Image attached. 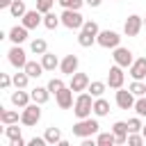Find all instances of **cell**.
<instances>
[{
    "label": "cell",
    "mask_w": 146,
    "mask_h": 146,
    "mask_svg": "<svg viewBox=\"0 0 146 146\" xmlns=\"http://www.w3.org/2000/svg\"><path fill=\"white\" fill-rule=\"evenodd\" d=\"M94 96L89 94V91H80L78 96H75V103H73V114L78 116V119H87V116H91L94 114Z\"/></svg>",
    "instance_id": "1"
},
{
    "label": "cell",
    "mask_w": 146,
    "mask_h": 146,
    "mask_svg": "<svg viewBox=\"0 0 146 146\" xmlns=\"http://www.w3.org/2000/svg\"><path fill=\"white\" fill-rule=\"evenodd\" d=\"M71 130H73V135H75V137L84 139V137H94V135H98L100 125H98V121H96V119L87 116V119H78V123H75Z\"/></svg>",
    "instance_id": "2"
},
{
    "label": "cell",
    "mask_w": 146,
    "mask_h": 146,
    "mask_svg": "<svg viewBox=\"0 0 146 146\" xmlns=\"http://www.w3.org/2000/svg\"><path fill=\"white\" fill-rule=\"evenodd\" d=\"M62 25L68 30H82L84 25V16L80 14V9H62Z\"/></svg>",
    "instance_id": "3"
},
{
    "label": "cell",
    "mask_w": 146,
    "mask_h": 146,
    "mask_svg": "<svg viewBox=\"0 0 146 146\" xmlns=\"http://www.w3.org/2000/svg\"><path fill=\"white\" fill-rule=\"evenodd\" d=\"M39 121H41V105L32 100L30 105L23 107V112H21V123L27 125V128H32V125H36Z\"/></svg>",
    "instance_id": "4"
},
{
    "label": "cell",
    "mask_w": 146,
    "mask_h": 146,
    "mask_svg": "<svg viewBox=\"0 0 146 146\" xmlns=\"http://www.w3.org/2000/svg\"><path fill=\"white\" fill-rule=\"evenodd\" d=\"M96 43L100 46V48H116V46H121V34L119 32H114V30H100L98 32V39H96Z\"/></svg>",
    "instance_id": "5"
},
{
    "label": "cell",
    "mask_w": 146,
    "mask_h": 146,
    "mask_svg": "<svg viewBox=\"0 0 146 146\" xmlns=\"http://www.w3.org/2000/svg\"><path fill=\"white\" fill-rule=\"evenodd\" d=\"M7 59H9V64H11L14 68H25V64H27V52H25L18 43H14V46L9 48V52H7Z\"/></svg>",
    "instance_id": "6"
},
{
    "label": "cell",
    "mask_w": 146,
    "mask_h": 146,
    "mask_svg": "<svg viewBox=\"0 0 146 146\" xmlns=\"http://www.w3.org/2000/svg\"><path fill=\"white\" fill-rule=\"evenodd\" d=\"M123 82H125V73H123V66H119V64L110 66V73H107V87L116 91V89H121V87H123Z\"/></svg>",
    "instance_id": "7"
},
{
    "label": "cell",
    "mask_w": 146,
    "mask_h": 146,
    "mask_svg": "<svg viewBox=\"0 0 146 146\" xmlns=\"http://www.w3.org/2000/svg\"><path fill=\"white\" fill-rule=\"evenodd\" d=\"M141 27H144V18L137 16V14H130L125 18V23H123V34L125 36H137L141 32Z\"/></svg>",
    "instance_id": "8"
},
{
    "label": "cell",
    "mask_w": 146,
    "mask_h": 146,
    "mask_svg": "<svg viewBox=\"0 0 146 146\" xmlns=\"http://www.w3.org/2000/svg\"><path fill=\"white\" fill-rule=\"evenodd\" d=\"M112 59H114V64H119V66H123V68H130V64L135 62L132 50H130V48H123V46H116V48H114Z\"/></svg>",
    "instance_id": "9"
},
{
    "label": "cell",
    "mask_w": 146,
    "mask_h": 146,
    "mask_svg": "<svg viewBox=\"0 0 146 146\" xmlns=\"http://www.w3.org/2000/svg\"><path fill=\"white\" fill-rule=\"evenodd\" d=\"M114 100H116V105L121 107V110H132L135 107V100H137V96L130 91V89H116V96H114Z\"/></svg>",
    "instance_id": "10"
},
{
    "label": "cell",
    "mask_w": 146,
    "mask_h": 146,
    "mask_svg": "<svg viewBox=\"0 0 146 146\" xmlns=\"http://www.w3.org/2000/svg\"><path fill=\"white\" fill-rule=\"evenodd\" d=\"M21 23H23L27 30H36L39 25H43V14H41L36 7H34V9H27L25 16L21 18Z\"/></svg>",
    "instance_id": "11"
},
{
    "label": "cell",
    "mask_w": 146,
    "mask_h": 146,
    "mask_svg": "<svg viewBox=\"0 0 146 146\" xmlns=\"http://www.w3.org/2000/svg\"><path fill=\"white\" fill-rule=\"evenodd\" d=\"M55 103L59 105V110H71L73 107V103H75V98H73V89L66 84L64 89H59L57 94H55Z\"/></svg>",
    "instance_id": "12"
},
{
    "label": "cell",
    "mask_w": 146,
    "mask_h": 146,
    "mask_svg": "<svg viewBox=\"0 0 146 146\" xmlns=\"http://www.w3.org/2000/svg\"><path fill=\"white\" fill-rule=\"evenodd\" d=\"M89 75L87 73H80V71H75L73 75H71V82H68V87L75 91V94H80V91H87L89 89Z\"/></svg>",
    "instance_id": "13"
},
{
    "label": "cell",
    "mask_w": 146,
    "mask_h": 146,
    "mask_svg": "<svg viewBox=\"0 0 146 146\" xmlns=\"http://www.w3.org/2000/svg\"><path fill=\"white\" fill-rule=\"evenodd\" d=\"M132 80H146V57H137L128 68Z\"/></svg>",
    "instance_id": "14"
},
{
    "label": "cell",
    "mask_w": 146,
    "mask_h": 146,
    "mask_svg": "<svg viewBox=\"0 0 146 146\" xmlns=\"http://www.w3.org/2000/svg\"><path fill=\"white\" fill-rule=\"evenodd\" d=\"M78 66H80V59H78V55H66L62 62H59V71L64 73V75H73L75 71H78Z\"/></svg>",
    "instance_id": "15"
},
{
    "label": "cell",
    "mask_w": 146,
    "mask_h": 146,
    "mask_svg": "<svg viewBox=\"0 0 146 146\" xmlns=\"http://www.w3.org/2000/svg\"><path fill=\"white\" fill-rule=\"evenodd\" d=\"M9 100H11V105L14 107H25V105H30L32 103V94L30 91H25V89H16V91H11V96H9Z\"/></svg>",
    "instance_id": "16"
},
{
    "label": "cell",
    "mask_w": 146,
    "mask_h": 146,
    "mask_svg": "<svg viewBox=\"0 0 146 146\" xmlns=\"http://www.w3.org/2000/svg\"><path fill=\"white\" fill-rule=\"evenodd\" d=\"M27 32H30V30L21 23V25H14V27L7 32V39H9L11 43H18V46H21L23 41H27Z\"/></svg>",
    "instance_id": "17"
},
{
    "label": "cell",
    "mask_w": 146,
    "mask_h": 146,
    "mask_svg": "<svg viewBox=\"0 0 146 146\" xmlns=\"http://www.w3.org/2000/svg\"><path fill=\"white\" fill-rule=\"evenodd\" d=\"M112 132H114V137H116V144H128V121H116L114 125H112Z\"/></svg>",
    "instance_id": "18"
},
{
    "label": "cell",
    "mask_w": 146,
    "mask_h": 146,
    "mask_svg": "<svg viewBox=\"0 0 146 146\" xmlns=\"http://www.w3.org/2000/svg\"><path fill=\"white\" fill-rule=\"evenodd\" d=\"M30 94H32V100H34V103H39V105H46V103L50 100V96H52L48 87H34Z\"/></svg>",
    "instance_id": "19"
},
{
    "label": "cell",
    "mask_w": 146,
    "mask_h": 146,
    "mask_svg": "<svg viewBox=\"0 0 146 146\" xmlns=\"http://www.w3.org/2000/svg\"><path fill=\"white\" fill-rule=\"evenodd\" d=\"M21 121V114L16 110H5L0 107V123L2 125H11V123H18Z\"/></svg>",
    "instance_id": "20"
},
{
    "label": "cell",
    "mask_w": 146,
    "mask_h": 146,
    "mask_svg": "<svg viewBox=\"0 0 146 146\" xmlns=\"http://www.w3.org/2000/svg\"><path fill=\"white\" fill-rule=\"evenodd\" d=\"M30 78H39V75H43V64L41 62H36V59H27V64H25V68H23Z\"/></svg>",
    "instance_id": "21"
},
{
    "label": "cell",
    "mask_w": 146,
    "mask_h": 146,
    "mask_svg": "<svg viewBox=\"0 0 146 146\" xmlns=\"http://www.w3.org/2000/svg\"><path fill=\"white\" fill-rule=\"evenodd\" d=\"M41 64H43L46 71H55V68H59V59H57L55 52H43V55H41Z\"/></svg>",
    "instance_id": "22"
},
{
    "label": "cell",
    "mask_w": 146,
    "mask_h": 146,
    "mask_svg": "<svg viewBox=\"0 0 146 146\" xmlns=\"http://www.w3.org/2000/svg\"><path fill=\"white\" fill-rule=\"evenodd\" d=\"M94 114L100 119V116H107L110 114V103L103 98V96H98L96 100H94Z\"/></svg>",
    "instance_id": "23"
},
{
    "label": "cell",
    "mask_w": 146,
    "mask_h": 146,
    "mask_svg": "<svg viewBox=\"0 0 146 146\" xmlns=\"http://www.w3.org/2000/svg\"><path fill=\"white\" fill-rule=\"evenodd\" d=\"M43 137H46V141H48V146H59V141H62V132H59V128H46V132H43Z\"/></svg>",
    "instance_id": "24"
},
{
    "label": "cell",
    "mask_w": 146,
    "mask_h": 146,
    "mask_svg": "<svg viewBox=\"0 0 146 146\" xmlns=\"http://www.w3.org/2000/svg\"><path fill=\"white\" fill-rule=\"evenodd\" d=\"M59 25H62V16H57V14H52V11L43 14V27H46V30H57Z\"/></svg>",
    "instance_id": "25"
},
{
    "label": "cell",
    "mask_w": 146,
    "mask_h": 146,
    "mask_svg": "<svg viewBox=\"0 0 146 146\" xmlns=\"http://www.w3.org/2000/svg\"><path fill=\"white\" fill-rule=\"evenodd\" d=\"M96 34H91V32H87V30H80L78 32V43L82 46V48H91L94 43H96Z\"/></svg>",
    "instance_id": "26"
},
{
    "label": "cell",
    "mask_w": 146,
    "mask_h": 146,
    "mask_svg": "<svg viewBox=\"0 0 146 146\" xmlns=\"http://www.w3.org/2000/svg\"><path fill=\"white\" fill-rule=\"evenodd\" d=\"M25 11H27L25 0H14V2H11V7H9V14H11L14 18H23V16H25Z\"/></svg>",
    "instance_id": "27"
},
{
    "label": "cell",
    "mask_w": 146,
    "mask_h": 146,
    "mask_svg": "<svg viewBox=\"0 0 146 146\" xmlns=\"http://www.w3.org/2000/svg\"><path fill=\"white\" fill-rule=\"evenodd\" d=\"M30 50H32L34 55H43V52H48V43H46V39H41V36L32 39V43H30Z\"/></svg>",
    "instance_id": "28"
},
{
    "label": "cell",
    "mask_w": 146,
    "mask_h": 146,
    "mask_svg": "<svg viewBox=\"0 0 146 146\" xmlns=\"http://www.w3.org/2000/svg\"><path fill=\"white\" fill-rule=\"evenodd\" d=\"M105 89H107V82H100V80H94V82H89V94L94 96V98H98V96H103L105 94Z\"/></svg>",
    "instance_id": "29"
},
{
    "label": "cell",
    "mask_w": 146,
    "mask_h": 146,
    "mask_svg": "<svg viewBox=\"0 0 146 146\" xmlns=\"http://www.w3.org/2000/svg\"><path fill=\"white\" fill-rule=\"evenodd\" d=\"M96 144H98V146H114V144H116V137H114L112 130H110V132H98Z\"/></svg>",
    "instance_id": "30"
},
{
    "label": "cell",
    "mask_w": 146,
    "mask_h": 146,
    "mask_svg": "<svg viewBox=\"0 0 146 146\" xmlns=\"http://www.w3.org/2000/svg\"><path fill=\"white\" fill-rule=\"evenodd\" d=\"M27 82H30V75H27L23 68H21L18 73H14V87H16V89H25Z\"/></svg>",
    "instance_id": "31"
},
{
    "label": "cell",
    "mask_w": 146,
    "mask_h": 146,
    "mask_svg": "<svg viewBox=\"0 0 146 146\" xmlns=\"http://www.w3.org/2000/svg\"><path fill=\"white\" fill-rule=\"evenodd\" d=\"M5 137H7L9 141H14V139H23V135H21V128H18V123L5 125Z\"/></svg>",
    "instance_id": "32"
},
{
    "label": "cell",
    "mask_w": 146,
    "mask_h": 146,
    "mask_svg": "<svg viewBox=\"0 0 146 146\" xmlns=\"http://www.w3.org/2000/svg\"><path fill=\"white\" fill-rule=\"evenodd\" d=\"M128 89H130L137 98H139V96H146V80H132Z\"/></svg>",
    "instance_id": "33"
},
{
    "label": "cell",
    "mask_w": 146,
    "mask_h": 146,
    "mask_svg": "<svg viewBox=\"0 0 146 146\" xmlns=\"http://www.w3.org/2000/svg\"><path fill=\"white\" fill-rule=\"evenodd\" d=\"M141 128H144V123H141V116L139 114L132 116V119H128V130L130 132H141Z\"/></svg>",
    "instance_id": "34"
},
{
    "label": "cell",
    "mask_w": 146,
    "mask_h": 146,
    "mask_svg": "<svg viewBox=\"0 0 146 146\" xmlns=\"http://www.w3.org/2000/svg\"><path fill=\"white\" fill-rule=\"evenodd\" d=\"M62 9H80L82 5H87L84 0H57Z\"/></svg>",
    "instance_id": "35"
},
{
    "label": "cell",
    "mask_w": 146,
    "mask_h": 146,
    "mask_svg": "<svg viewBox=\"0 0 146 146\" xmlns=\"http://www.w3.org/2000/svg\"><path fill=\"white\" fill-rule=\"evenodd\" d=\"M46 87H48V89H50V94L55 96V94H57L59 89H64L66 84H64V80H62V78H52V80H50V82H48Z\"/></svg>",
    "instance_id": "36"
},
{
    "label": "cell",
    "mask_w": 146,
    "mask_h": 146,
    "mask_svg": "<svg viewBox=\"0 0 146 146\" xmlns=\"http://www.w3.org/2000/svg\"><path fill=\"white\" fill-rule=\"evenodd\" d=\"M146 139L141 132H128V146H141Z\"/></svg>",
    "instance_id": "37"
},
{
    "label": "cell",
    "mask_w": 146,
    "mask_h": 146,
    "mask_svg": "<svg viewBox=\"0 0 146 146\" xmlns=\"http://www.w3.org/2000/svg\"><path fill=\"white\" fill-rule=\"evenodd\" d=\"M132 110L144 119V116H146V96H139V98L135 100V107H132Z\"/></svg>",
    "instance_id": "38"
},
{
    "label": "cell",
    "mask_w": 146,
    "mask_h": 146,
    "mask_svg": "<svg viewBox=\"0 0 146 146\" xmlns=\"http://www.w3.org/2000/svg\"><path fill=\"white\" fill-rule=\"evenodd\" d=\"M52 5H55V0H36V9H39L41 14L52 11Z\"/></svg>",
    "instance_id": "39"
},
{
    "label": "cell",
    "mask_w": 146,
    "mask_h": 146,
    "mask_svg": "<svg viewBox=\"0 0 146 146\" xmlns=\"http://www.w3.org/2000/svg\"><path fill=\"white\" fill-rule=\"evenodd\" d=\"M11 84H14V75H9V73H0V87L7 91Z\"/></svg>",
    "instance_id": "40"
},
{
    "label": "cell",
    "mask_w": 146,
    "mask_h": 146,
    "mask_svg": "<svg viewBox=\"0 0 146 146\" xmlns=\"http://www.w3.org/2000/svg\"><path fill=\"white\" fill-rule=\"evenodd\" d=\"M27 144H30V146H46L48 141H46V137H32Z\"/></svg>",
    "instance_id": "41"
},
{
    "label": "cell",
    "mask_w": 146,
    "mask_h": 146,
    "mask_svg": "<svg viewBox=\"0 0 146 146\" xmlns=\"http://www.w3.org/2000/svg\"><path fill=\"white\" fill-rule=\"evenodd\" d=\"M84 2H87V5H89V7H94V9H96V7H100V5H103V0H84Z\"/></svg>",
    "instance_id": "42"
},
{
    "label": "cell",
    "mask_w": 146,
    "mask_h": 146,
    "mask_svg": "<svg viewBox=\"0 0 146 146\" xmlns=\"http://www.w3.org/2000/svg\"><path fill=\"white\" fill-rule=\"evenodd\" d=\"M14 0H0V9H9Z\"/></svg>",
    "instance_id": "43"
},
{
    "label": "cell",
    "mask_w": 146,
    "mask_h": 146,
    "mask_svg": "<svg viewBox=\"0 0 146 146\" xmlns=\"http://www.w3.org/2000/svg\"><path fill=\"white\" fill-rule=\"evenodd\" d=\"M9 146H25V139H14L9 141Z\"/></svg>",
    "instance_id": "44"
},
{
    "label": "cell",
    "mask_w": 146,
    "mask_h": 146,
    "mask_svg": "<svg viewBox=\"0 0 146 146\" xmlns=\"http://www.w3.org/2000/svg\"><path fill=\"white\" fill-rule=\"evenodd\" d=\"M141 135H144V139H146V125H144V128H141Z\"/></svg>",
    "instance_id": "45"
},
{
    "label": "cell",
    "mask_w": 146,
    "mask_h": 146,
    "mask_svg": "<svg viewBox=\"0 0 146 146\" xmlns=\"http://www.w3.org/2000/svg\"><path fill=\"white\" fill-rule=\"evenodd\" d=\"M144 25H146V16H144Z\"/></svg>",
    "instance_id": "46"
}]
</instances>
